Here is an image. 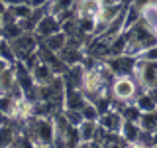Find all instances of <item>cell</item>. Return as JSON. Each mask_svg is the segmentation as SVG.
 I'll use <instances>...</instances> for the list:
<instances>
[{"mask_svg": "<svg viewBox=\"0 0 157 148\" xmlns=\"http://www.w3.org/2000/svg\"><path fill=\"white\" fill-rule=\"evenodd\" d=\"M16 140V121H2L0 122V148L14 146Z\"/></svg>", "mask_w": 157, "mask_h": 148, "instance_id": "cell-16", "label": "cell"}, {"mask_svg": "<svg viewBox=\"0 0 157 148\" xmlns=\"http://www.w3.org/2000/svg\"><path fill=\"white\" fill-rule=\"evenodd\" d=\"M110 69L114 71V75H132L136 69L137 57L130 56V53H120V56H112L106 59Z\"/></svg>", "mask_w": 157, "mask_h": 148, "instance_id": "cell-6", "label": "cell"}, {"mask_svg": "<svg viewBox=\"0 0 157 148\" xmlns=\"http://www.w3.org/2000/svg\"><path fill=\"white\" fill-rule=\"evenodd\" d=\"M137 59H144V61H157V43H155V46L145 47L144 51H140Z\"/></svg>", "mask_w": 157, "mask_h": 148, "instance_id": "cell-28", "label": "cell"}, {"mask_svg": "<svg viewBox=\"0 0 157 148\" xmlns=\"http://www.w3.org/2000/svg\"><path fill=\"white\" fill-rule=\"evenodd\" d=\"M65 43H67V34L63 32H55V34H51V36H47V38H43L41 39V46L43 47H47V49H51V51H55L59 53L63 47H65Z\"/></svg>", "mask_w": 157, "mask_h": 148, "instance_id": "cell-18", "label": "cell"}, {"mask_svg": "<svg viewBox=\"0 0 157 148\" xmlns=\"http://www.w3.org/2000/svg\"><path fill=\"white\" fill-rule=\"evenodd\" d=\"M26 2H28L32 8H47L49 0H26Z\"/></svg>", "mask_w": 157, "mask_h": 148, "instance_id": "cell-29", "label": "cell"}, {"mask_svg": "<svg viewBox=\"0 0 157 148\" xmlns=\"http://www.w3.org/2000/svg\"><path fill=\"white\" fill-rule=\"evenodd\" d=\"M0 122H2V121H0Z\"/></svg>", "mask_w": 157, "mask_h": 148, "instance_id": "cell-36", "label": "cell"}, {"mask_svg": "<svg viewBox=\"0 0 157 148\" xmlns=\"http://www.w3.org/2000/svg\"><path fill=\"white\" fill-rule=\"evenodd\" d=\"M124 0H100V8H106V6H114V4H122Z\"/></svg>", "mask_w": 157, "mask_h": 148, "instance_id": "cell-31", "label": "cell"}, {"mask_svg": "<svg viewBox=\"0 0 157 148\" xmlns=\"http://www.w3.org/2000/svg\"><path fill=\"white\" fill-rule=\"evenodd\" d=\"M137 122H140L141 130L155 132V130H157V109H155V111H145V113H141L140 118H137Z\"/></svg>", "mask_w": 157, "mask_h": 148, "instance_id": "cell-23", "label": "cell"}, {"mask_svg": "<svg viewBox=\"0 0 157 148\" xmlns=\"http://www.w3.org/2000/svg\"><path fill=\"white\" fill-rule=\"evenodd\" d=\"M18 101L10 93H0V121H14L18 111Z\"/></svg>", "mask_w": 157, "mask_h": 148, "instance_id": "cell-11", "label": "cell"}, {"mask_svg": "<svg viewBox=\"0 0 157 148\" xmlns=\"http://www.w3.org/2000/svg\"><path fill=\"white\" fill-rule=\"evenodd\" d=\"M77 134H78V142H81V146L96 144L98 134H100V125H98V121L82 118V121L77 125Z\"/></svg>", "mask_w": 157, "mask_h": 148, "instance_id": "cell-5", "label": "cell"}, {"mask_svg": "<svg viewBox=\"0 0 157 148\" xmlns=\"http://www.w3.org/2000/svg\"><path fill=\"white\" fill-rule=\"evenodd\" d=\"M134 103L137 105V109H140L141 113L145 111H155L157 109V99L151 95V91H147V89H144V91H140L134 99Z\"/></svg>", "mask_w": 157, "mask_h": 148, "instance_id": "cell-20", "label": "cell"}, {"mask_svg": "<svg viewBox=\"0 0 157 148\" xmlns=\"http://www.w3.org/2000/svg\"><path fill=\"white\" fill-rule=\"evenodd\" d=\"M6 6H16V4H22V2H26V0H2Z\"/></svg>", "mask_w": 157, "mask_h": 148, "instance_id": "cell-32", "label": "cell"}, {"mask_svg": "<svg viewBox=\"0 0 157 148\" xmlns=\"http://www.w3.org/2000/svg\"><path fill=\"white\" fill-rule=\"evenodd\" d=\"M8 65H12V63H10V61H6V59H4L2 56H0V71H2L4 67H8Z\"/></svg>", "mask_w": 157, "mask_h": 148, "instance_id": "cell-33", "label": "cell"}, {"mask_svg": "<svg viewBox=\"0 0 157 148\" xmlns=\"http://www.w3.org/2000/svg\"><path fill=\"white\" fill-rule=\"evenodd\" d=\"M24 130L32 138L33 146H53L55 142V126H53V117H41L33 115L28 121L22 122Z\"/></svg>", "mask_w": 157, "mask_h": 148, "instance_id": "cell-1", "label": "cell"}, {"mask_svg": "<svg viewBox=\"0 0 157 148\" xmlns=\"http://www.w3.org/2000/svg\"><path fill=\"white\" fill-rule=\"evenodd\" d=\"M85 71H86V65L85 63H75V65H69L67 71L63 73V81H65V87H75V89H81L82 87V79H85Z\"/></svg>", "mask_w": 157, "mask_h": 148, "instance_id": "cell-10", "label": "cell"}, {"mask_svg": "<svg viewBox=\"0 0 157 148\" xmlns=\"http://www.w3.org/2000/svg\"><path fill=\"white\" fill-rule=\"evenodd\" d=\"M77 6V0H49L47 4V12L55 14V16H61L65 12H71Z\"/></svg>", "mask_w": 157, "mask_h": 148, "instance_id": "cell-21", "label": "cell"}, {"mask_svg": "<svg viewBox=\"0 0 157 148\" xmlns=\"http://www.w3.org/2000/svg\"><path fill=\"white\" fill-rule=\"evenodd\" d=\"M141 20V10H137L132 2L126 4V10H124V30H130L132 26H134L136 22H140Z\"/></svg>", "mask_w": 157, "mask_h": 148, "instance_id": "cell-24", "label": "cell"}, {"mask_svg": "<svg viewBox=\"0 0 157 148\" xmlns=\"http://www.w3.org/2000/svg\"><path fill=\"white\" fill-rule=\"evenodd\" d=\"M8 10L14 14L16 20H24L29 12H32V6H29L28 2H22V4H16V6H8Z\"/></svg>", "mask_w": 157, "mask_h": 148, "instance_id": "cell-27", "label": "cell"}, {"mask_svg": "<svg viewBox=\"0 0 157 148\" xmlns=\"http://www.w3.org/2000/svg\"><path fill=\"white\" fill-rule=\"evenodd\" d=\"M88 101L82 93V89H75V87H65V101H63V109L69 111H81L82 105Z\"/></svg>", "mask_w": 157, "mask_h": 148, "instance_id": "cell-12", "label": "cell"}, {"mask_svg": "<svg viewBox=\"0 0 157 148\" xmlns=\"http://www.w3.org/2000/svg\"><path fill=\"white\" fill-rule=\"evenodd\" d=\"M55 32H61V22H59V18L55 16V14L45 12V14L41 16V20H39L37 28H36L37 38L43 39V38L51 36V34H55Z\"/></svg>", "mask_w": 157, "mask_h": 148, "instance_id": "cell-9", "label": "cell"}, {"mask_svg": "<svg viewBox=\"0 0 157 148\" xmlns=\"http://www.w3.org/2000/svg\"><path fill=\"white\" fill-rule=\"evenodd\" d=\"M16 69L14 65H8L0 71V93H10L16 87Z\"/></svg>", "mask_w": 157, "mask_h": 148, "instance_id": "cell-19", "label": "cell"}, {"mask_svg": "<svg viewBox=\"0 0 157 148\" xmlns=\"http://www.w3.org/2000/svg\"><path fill=\"white\" fill-rule=\"evenodd\" d=\"M132 4L137 8V10H141V8H145L147 4H151V2H157V0H130Z\"/></svg>", "mask_w": 157, "mask_h": 148, "instance_id": "cell-30", "label": "cell"}, {"mask_svg": "<svg viewBox=\"0 0 157 148\" xmlns=\"http://www.w3.org/2000/svg\"><path fill=\"white\" fill-rule=\"evenodd\" d=\"M132 75H134L140 91H144V89H155L157 87V61L137 59L136 69Z\"/></svg>", "mask_w": 157, "mask_h": 148, "instance_id": "cell-3", "label": "cell"}, {"mask_svg": "<svg viewBox=\"0 0 157 148\" xmlns=\"http://www.w3.org/2000/svg\"><path fill=\"white\" fill-rule=\"evenodd\" d=\"M10 46H12L14 53H16L18 61H22V59L28 57L29 53L37 51L39 46H41V39L37 38L36 32H22L18 38H14L12 42H10Z\"/></svg>", "mask_w": 157, "mask_h": 148, "instance_id": "cell-4", "label": "cell"}, {"mask_svg": "<svg viewBox=\"0 0 157 148\" xmlns=\"http://www.w3.org/2000/svg\"><path fill=\"white\" fill-rule=\"evenodd\" d=\"M140 93L134 75H116L110 85V97L116 103H132Z\"/></svg>", "mask_w": 157, "mask_h": 148, "instance_id": "cell-2", "label": "cell"}, {"mask_svg": "<svg viewBox=\"0 0 157 148\" xmlns=\"http://www.w3.org/2000/svg\"><path fill=\"white\" fill-rule=\"evenodd\" d=\"M153 146H157V130L153 132Z\"/></svg>", "mask_w": 157, "mask_h": 148, "instance_id": "cell-34", "label": "cell"}, {"mask_svg": "<svg viewBox=\"0 0 157 148\" xmlns=\"http://www.w3.org/2000/svg\"><path fill=\"white\" fill-rule=\"evenodd\" d=\"M141 126L137 121H124V125L120 128V136L124 138L128 146H137V138H140Z\"/></svg>", "mask_w": 157, "mask_h": 148, "instance_id": "cell-15", "label": "cell"}, {"mask_svg": "<svg viewBox=\"0 0 157 148\" xmlns=\"http://www.w3.org/2000/svg\"><path fill=\"white\" fill-rule=\"evenodd\" d=\"M141 22L153 32H157V2H151L145 8H141Z\"/></svg>", "mask_w": 157, "mask_h": 148, "instance_id": "cell-22", "label": "cell"}, {"mask_svg": "<svg viewBox=\"0 0 157 148\" xmlns=\"http://www.w3.org/2000/svg\"><path fill=\"white\" fill-rule=\"evenodd\" d=\"M53 126H55V142H53V146H65L69 132L75 126L69 122V118L63 111H59V113L53 115Z\"/></svg>", "mask_w": 157, "mask_h": 148, "instance_id": "cell-7", "label": "cell"}, {"mask_svg": "<svg viewBox=\"0 0 157 148\" xmlns=\"http://www.w3.org/2000/svg\"><path fill=\"white\" fill-rule=\"evenodd\" d=\"M4 39V32H2V26H0V42Z\"/></svg>", "mask_w": 157, "mask_h": 148, "instance_id": "cell-35", "label": "cell"}, {"mask_svg": "<svg viewBox=\"0 0 157 148\" xmlns=\"http://www.w3.org/2000/svg\"><path fill=\"white\" fill-rule=\"evenodd\" d=\"M59 57L67 63V65H75V63H81L85 59V47L75 46V43H65V47L59 51Z\"/></svg>", "mask_w": 157, "mask_h": 148, "instance_id": "cell-14", "label": "cell"}, {"mask_svg": "<svg viewBox=\"0 0 157 148\" xmlns=\"http://www.w3.org/2000/svg\"><path fill=\"white\" fill-rule=\"evenodd\" d=\"M98 125H100V128L106 130V132H120L122 125H124V118H122L120 111H118L116 107H110L108 111L100 113V117H98Z\"/></svg>", "mask_w": 157, "mask_h": 148, "instance_id": "cell-8", "label": "cell"}, {"mask_svg": "<svg viewBox=\"0 0 157 148\" xmlns=\"http://www.w3.org/2000/svg\"><path fill=\"white\" fill-rule=\"evenodd\" d=\"M81 115L82 118H90V121H98V117H100V111L96 109V105L92 101H86L85 105L81 109Z\"/></svg>", "mask_w": 157, "mask_h": 148, "instance_id": "cell-26", "label": "cell"}, {"mask_svg": "<svg viewBox=\"0 0 157 148\" xmlns=\"http://www.w3.org/2000/svg\"><path fill=\"white\" fill-rule=\"evenodd\" d=\"M32 77H33V81H36V85H47V83H51L53 79L57 77V73L53 71L43 59H39L36 65L32 67Z\"/></svg>", "mask_w": 157, "mask_h": 148, "instance_id": "cell-13", "label": "cell"}, {"mask_svg": "<svg viewBox=\"0 0 157 148\" xmlns=\"http://www.w3.org/2000/svg\"><path fill=\"white\" fill-rule=\"evenodd\" d=\"M77 16H92L96 18L100 12V0H77L75 6Z\"/></svg>", "mask_w": 157, "mask_h": 148, "instance_id": "cell-17", "label": "cell"}, {"mask_svg": "<svg viewBox=\"0 0 157 148\" xmlns=\"http://www.w3.org/2000/svg\"><path fill=\"white\" fill-rule=\"evenodd\" d=\"M2 32H4V39L12 42L14 38H18L20 34L24 32V30H22V26H20L18 22H10V24H4L2 26Z\"/></svg>", "mask_w": 157, "mask_h": 148, "instance_id": "cell-25", "label": "cell"}]
</instances>
